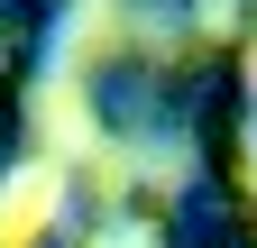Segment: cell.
<instances>
[{
    "instance_id": "6da1fadb",
    "label": "cell",
    "mask_w": 257,
    "mask_h": 248,
    "mask_svg": "<svg viewBox=\"0 0 257 248\" xmlns=\"http://www.w3.org/2000/svg\"><path fill=\"white\" fill-rule=\"evenodd\" d=\"M46 211H55V175H46V166H28L10 193H0V248H28V239L46 230Z\"/></svg>"
},
{
    "instance_id": "7a4b0ae2",
    "label": "cell",
    "mask_w": 257,
    "mask_h": 248,
    "mask_svg": "<svg viewBox=\"0 0 257 248\" xmlns=\"http://www.w3.org/2000/svg\"><path fill=\"white\" fill-rule=\"evenodd\" d=\"M92 248H147V230H101Z\"/></svg>"
}]
</instances>
